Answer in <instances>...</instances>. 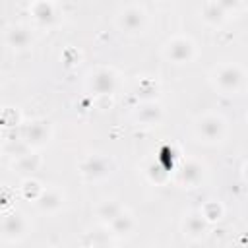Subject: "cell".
Listing matches in <instances>:
<instances>
[{
	"instance_id": "cell-1",
	"label": "cell",
	"mask_w": 248,
	"mask_h": 248,
	"mask_svg": "<svg viewBox=\"0 0 248 248\" xmlns=\"http://www.w3.org/2000/svg\"><path fill=\"white\" fill-rule=\"evenodd\" d=\"M2 227H4V234L8 236H21L25 231V221L21 219L19 213H12V215H6Z\"/></svg>"
},
{
	"instance_id": "cell-2",
	"label": "cell",
	"mask_w": 248,
	"mask_h": 248,
	"mask_svg": "<svg viewBox=\"0 0 248 248\" xmlns=\"http://www.w3.org/2000/svg\"><path fill=\"white\" fill-rule=\"evenodd\" d=\"M190 50H192V45L188 41H172L169 43V48H167V54L172 58V60H184L186 56H190Z\"/></svg>"
},
{
	"instance_id": "cell-3",
	"label": "cell",
	"mask_w": 248,
	"mask_h": 248,
	"mask_svg": "<svg viewBox=\"0 0 248 248\" xmlns=\"http://www.w3.org/2000/svg\"><path fill=\"white\" fill-rule=\"evenodd\" d=\"M39 203H41L43 209H54V207L62 205V196L56 190H48V192H45V196L41 198Z\"/></svg>"
},
{
	"instance_id": "cell-4",
	"label": "cell",
	"mask_w": 248,
	"mask_h": 248,
	"mask_svg": "<svg viewBox=\"0 0 248 248\" xmlns=\"http://www.w3.org/2000/svg\"><path fill=\"white\" fill-rule=\"evenodd\" d=\"M122 25H126L128 29H136L138 25H141V21H143V14L141 12H126V16H122Z\"/></svg>"
},
{
	"instance_id": "cell-5",
	"label": "cell",
	"mask_w": 248,
	"mask_h": 248,
	"mask_svg": "<svg viewBox=\"0 0 248 248\" xmlns=\"http://www.w3.org/2000/svg\"><path fill=\"white\" fill-rule=\"evenodd\" d=\"M112 74L110 72H107V70H103V72H99L97 76H95V87L99 89V85L103 83V91H110V87H112Z\"/></svg>"
},
{
	"instance_id": "cell-6",
	"label": "cell",
	"mask_w": 248,
	"mask_h": 248,
	"mask_svg": "<svg viewBox=\"0 0 248 248\" xmlns=\"http://www.w3.org/2000/svg\"><path fill=\"white\" fill-rule=\"evenodd\" d=\"M23 29H12V35H10V41H12V45H16V46H23L27 41H29V35L27 33H21Z\"/></svg>"
}]
</instances>
